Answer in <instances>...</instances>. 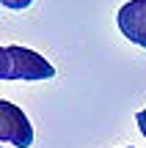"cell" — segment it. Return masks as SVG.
I'll use <instances>...</instances> for the list:
<instances>
[{"instance_id":"1","label":"cell","mask_w":146,"mask_h":148,"mask_svg":"<svg viewBox=\"0 0 146 148\" xmlns=\"http://www.w3.org/2000/svg\"><path fill=\"white\" fill-rule=\"evenodd\" d=\"M8 52V66H11V77L14 82H36V79H50L55 77V69L50 60H44V55L33 52L28 47H6Z\"/></svg>"},{"instance_id":"2","label":"cell","mask_w":146,"mask_h":148,"mask_svg":"<svg viewBox=\"0 0 146 148\" xmlns=\"http://www.w3.org/2000/svg\"><path fill=\"white\" fill-rule=\"evenodd\" d=\"M0 143H11L14 148L33 145V126L22 107L0 99Z\"/></svg>"},{"instance_id":"3","label":"cell","mask_w":146,"mask_h":148,"mask_svg":"<svg viewBox=\"0 0 146 148\" xmlns=\"http://www.w3.org/2000/svg\"><path fill=\"white\" fill-rule=\"evenodd\" d=\"M119 30L124 33V38H130L132 44L146 49V0H130L119 8Z\"/></svg>"},{"instance_id":"4","label":"cell","mask_w":146,"mask_h":148,"mask_svg":"<svg viewBox=\"0 0 146 148\" xmlns=\"http://www.w3.org/2000/svg\"><path fill=\"white\" fill-rule=\"evenodd\" d=\"M11 77V66H8V52L6 47H0V79H8Z\"/></svg>"},{"instance_id":"5","label":"cell","mask_w":146,"mask_h":148,"mask_svg":"<svg viewBox=\"0 0 146 148\" xmlns=\"http://www.w3.org/2000/svg\"><path fill=\"white\" fill-rule=\"evenodd\" d=\"M0 3H3L6 8H14V11H22V8H28V5H30L33 0H0Z\"/></svg>"},{"instance_id":"6","label":"cell","mask_w":146,"mask_h":148,"mask_svg":"<svg viewBox=\"0 0 146 148\" xmlns=\"http://www.w3.org/2000/svg\"><path fill=\"white\" fill-rule=\"evenodd\" d=\"M135 121H138V129H141V134L146 137V110L138 112V115H135Z\"/></svg>"}]
</instances>
